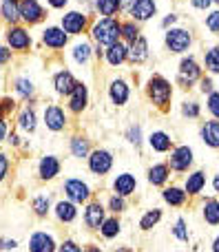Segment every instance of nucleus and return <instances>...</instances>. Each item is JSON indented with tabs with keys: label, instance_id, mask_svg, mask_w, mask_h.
I'll list each match as a JSON object with an SVG mask.
<instances>
[{
	"label": "nucleus",
	"instance_id": "f257e3e1",
	"mask_svg": "<svg viewBox=\"0 0 219 252\" xmlns=\"http://www.w3.org/2000/svg\"><path fill=\"white\" fill-rule=\"evenodd\" d=\"M89 35L95 44L100 47H109V44L122 40V20L115 16H100L95 22L89 27Z\"/></svg>",
	"mask_w": 219,
	"mask_h": 252
},
{
	"label": "nucleus",
	"instance_id": "f03ea898",
	"mask_svg": "<svg viewBox=\"0 0 219 252\" xmlns=\"http://www.w3.org/2000/svg\"><path fill=\"white\" fill-rule=\"evenodd\" d=\"M144 93H146L149 102L155 106V109L162 111V113H168V109H171V100H173V84L168 82L164 75H159V73L151 75V78L146 80Z\"/></svg>",
	"mask_w": 219,
	"mask_h": 252
},
{
	"label": "nucleus",
	"instance_id": "7ed1b4c3",
	"mask_svg": "<svg viewBox=\"0 0 219 252\" xmlns=\"http://www.w3.org/2000/svg\"><path fill=\"white\" fill-rule=\"evenodd\" d=\"M193 42H195L193 31L186 29V27H171V29H166V33H164V44H166V49L171 53H175V56H184L186 51H190Z\"/></svg>",
	"mask_w": 219,
	"mask_h": 252
},
{
	"label": "nucleus",
	"instance_id": "20e7f679",
	"mask_svg": "<svg viewBox=\"0 0 219 252\" xmlns=\"http://www.w3.org/2000/svg\"><path fill=\"white\" fill-rule=\"evenodd\" d=\"M4 44L16 53H29L31 47H33V38H31L29 29L18 22V25H7V29H4Z\"/></svg>",
	"mask_w": 219,
	"mask_h": 252
},
{
	"label": "nucleus",
	"instance_id": "39448f33",
	"mask_svg": "<svg viewBox=\"0 0 219 252\" xmlns=\"http://www.w3.org/2000/svg\"><path fill=\"white\" fill-rule=\"evenodd\" d=\"M202 64L197 62V58L195 56H184L180 60V66H177V84L184 89H190L195 82H199L202 80Z\"/></svg>",
	"mask_w": 219,
	"mask_h": 252
},
{
	"label": "nucleus",
	"instance_id": "423d86ee",
	"mask_svg": "<svg viewBox=\"0 0 219 252\" xmlns=\"http://www.w3.org/2000/svg\"><path fill=\"white\" fill-rule=\"evenodd\" d=\"M60 27L69 35H82V33H87V29L91 27V18H89L87 11L71 9V11H64V16L60 18Z\"/></svg>",
	"mask_w": 219,
	"mask_h": 252
},
{
	"label": "nucleus",
	"instance_id": "0eeeda50",
	"mask_svg": "<svg viewBox=\"0 0 219 252\" xmlns=\"http://www.w3.org/2000/svg\"><path fill=\"white\" fill-rule=\"evenodd\" d=\"M47 20V7L40 0H20V22L27 27L42 25Z\"/></svg>",
	"mask_w": 219,
	"mask_h": 252
},
{
	"label": "nucleus",
	"instance_id": "6e6552de",
	"mask_svg": "<svg viewBox=\"0 0 219 252\" xmlns=\"http://www.w3.org/2000/svg\"><path fill=\"white\" fill-rule=\"evenodd\" d=\"M89 159V170L97 177H104L111 168H113V153L106 151V148H95L91 151V155L87 157Z\"/></svg>",
	"mask_w": 219,
	"mask_h": 252
},
{
	"label": "nucleus",
	"instance_id": "1a4fd4ad",
	"mask_svg": "<svg viewBox=\"0 0 219 252\" xmlns=\"http://www.w3.org/2000/svg\"><path fill=\"white\" fill-rule=\"evenodd\" d=\"M42 122L47 126L49 130H53V133H60V130L66 128V124H69V118H66V111L62 109L60 104H47L42 111Z\"/></svg>",
	"mask_w": 219,
	"mask_h": 252
},
{
	"label": "nucleus",
	"instance_id": "9d476101",
	"mask_svg": "<svg viewBox=\"0 0 219 252\" xmlns=\"http://www.w3.org/2000/svg\"><path fill=\"white\" fill-rule=\"evenodd\" d=\"M69 38L71 35L66 33L64 29H62L60 25H49L42 29V44L47 49H53V51H60V49H64L66 44H69Z\"/></svg>",
	"mask_w": 219,
	"mask_h": 252
},
{
	"label": "nucleus",
	"instance_id": "9b49d317",
	"mask_svg": "<svg viewBox=\"0 0 219 252\" xmlns=\"http://www.w3.org/2000/svg\"><path fill=\"white\" fill-rule=\"evenodd\" d=\"M64 195L66 199H71L73 204H89V199H91V188H89L87 182H82V179H66L64 182Z\"/></svg>",
	"mask_w": 219,
	"mask_h": 252
},
{
	"label": "nucleus",
	"instance_id": "f8f14e48",
	"mask_svg": "<svg viewBox=\"0 0 219 252\" xmlns=\"http://www.w3.org/2000/svg\"><path fill=\"white\" fill-rule=\"evenodd\" d=\"M87 106H89V87L84 82H78L73 93L66 97V111L73 115H80L87 111Z\"/></svg>",
	"mask_w": 219,
	"mask_h": 252
},
{
	"label": "nucleus",
	"instance_id": "ddd939ff",
	"mask_svg": "<svg viewBox=\"0 0 219 252\" xmlns=\"http://www.w3.org/2000/svg\"><path fill=\"white\" fill-rule=\"evenodd\" d=\"M168 166L177 173H186L193 166V148L190 146H175L168 157Z\"/></svg>",
	"mask_w": 219,
	"mask_h": 252
},
{
	"label": "nucleus",
	"instance_id": "4468645a",
	"mask_svg": "<svg viewBox=\"0 0 219 252\" xmlns=\"http://www.w3.org/2000/svg\"><path fill=\"white\" fill-rule=\"evenodd\" d=\"M109 100L115 106H124L131 100V84L124 78H115L109 82Z\"/></svg>",
	"mask_w": 219,
	"mask_h": 252
},
{
	"label": "nucleus",
	"instance_id": "2eb2a0df",
	"mask_svg": "<svg viewBox=\"0 0 219 252\" xmlns=\"http://www.w3.org/2000/svg\"><path fill=\"white\" fill-rule=\"evenodd\" d=\"M157 13V2L155 0H133L131 9H128V16L135 22H149L151 18Z\"/></svg>",
	"mask_w": 219,
	"mask_h": 252
},
{
	"label": "nucleus",
	"instance_id": "dca6fc26",
	"mask_svg": "<svg viewBox=\"0 0 219 252\" xmlns=\"http://www.w3.org/2000/svg\"><path fill=\"white\" fill-rule=\"evenodd\" d=\"M75 87H78V78L69 69H62L53 75V89H56V93L60 97H69Z\"/></svg>",
	"mask_w": 219,
	"mask_h": 252
},
{
	"label": "nucleus",
	"instance_id": "f3484780",
	"mask_svg": "<svg viewBox=\"0 0 219 252\" xmlns=\"http://www.w3.org/2000/svg\"><path fill=\"white\" fill-rule=\"evenodd\" d=\"M149 40L144 35H137L133 42H128V62L133 66H140L149 60Z\"/></svg>",
	"mask_w": 219,
	"mask_h": 252
},
{
	"label": "nucleus",
	"instance_id": "a211bd4d",
	"mask_svg": "<svg viewBox=\"0 0 219 252\" xmlns=\"http://www.w3.org/2000/svg\"><path fill=\"white\" fill-rule=\"evenodd\" d=\"M104 60L109 66H120L124 62H128V42L124 40H118V42L109 44L104 49Z\"/></svg>",
	"mask_w": 219,
	"mask_h": 252
},
{
	"label": "nucleus",
	"instance_id": "6ab92c4d",
	"mask_svg": "<svg viewBox=\"0 0 219 252\" xmlns=\"http://www.w3.org/2000/svg\"><path fill=\"white\" fill-rule=\"evenodd\" d=\"M104 219H106L104 206H102L100 201H89L87 208H84V223H87V228H91V230H100L102 223H104Z\"/></svg>",
	"mask_w": 219,
	"mask_h": 252
},
{
	"label": "nucleus",
	"instance_id": "aec40b11",
	"mask_svg": "<svg viewBox=\"0 0 219 252\" xmlns=\"http://www.w3.org/2000/svg\"><path fill=\"white\" fill-rule=\"evenodd\" d=\"M60 168H62V164L56 155H44L38 164V177L42 182H51V179H56L60 175Z\"/></svg>",
	"mask_w": 219,
	"mask_h": 252
},
{
	"label": "nucleus",
	"instance_id": "412c9836",
	"mask_svg": "<svg viewBox=\"0 0 219 252\" xmlns=\"http://www.w3.org/2000/svg\"><path fill=\"white\" fill-rule=\"evenodd\" d=\"M58 246H56V239H53L49 232H33L29 239V252H56Z\"/></svg>",
	"mask_w": 219,
	"mask_h": 252
},
{
	"label": "nucleus",
	"instance_id": "4be33fe9",
	"mask_svg": "<svg viewBox=\"0 0 219 252\" xmlns=\"http://www.w3.org/2000/svg\"><path fill=\"white\" fill-rule=\"evenodd\" d=\"M199 137H202V142L206 144V146L219 151V120L213 118V120H208V122H204L202 128H199Z\"/></svg>",
	"mask_w": 219,
	"mask_h": 252
},
{
	"label": "nucleus",
	"instance_id": "5701e85b",
	"mask_svg": "<svg viewBox=\"0 0 219 252\" xmlns=\"http://www.w3.org/2000/svg\"><path fill=\"white\" fill-rule=\"evenodd\" d=\"M0 20L4 25L20 22V0H0Z\"/></svg>",
	"mask_w": 219,
	"mask_h": 252
},
{
	"label": "nucleus",
	"instance_id": "b1692460",
	"mask_svg": "<svg viewBox=\"0 0 219 252\" xmlns=\"http://www.w3.org/2000/svg\"><path fill=\"white\" fill-rule=\"evenodd\" d=\"M135 188H137V179H135V175H131V173H120L118 177L113 179V192L115 195L128 197V195L135 192Z\"/></svg>",
	"mask_w": 219,
	"mask_h": 252
},
{
	"label": "nucleus",
	"instance_id": "393cba45",
	"mask_svg": "<svg viewBox=\"0 0 219 252\" xmlns=\"http://www.w3.org/2000/svg\"><path fill=\"white\" fill-rule=\"evenodd\" d=\"M95 56L93 51V44L87 42V40H78V42L71 47V58H73L75 64H89V60Z\"/></svg>",
	"mask_w": 219,
	"mask_h": 252
},
{
	"label": "nucleus",
	"instance_id": "a878e982",
	"mask_svg": "<svg viewBox=\"0 0 219 252\" xmlns=\"http://www.w3.org/2000/svg\"><path fill=\"white\" fill-rule=\"evenodd\" d=\"M18 128L25 130V133H35V128H38V113H35L33 106L27 104L18 113Z\"/></svg>",
	"mask_w": 219,
	"mask_h": 252
},
{
	"label": "nucleus",
	"instance_id": "bb28decb",
	"mask_svg": "<svg viewBox=\"0 0 219 252\" xmlns=\"http://www.w3.org/2000/svg\"><path fill=\"white\" fill-rule=\"evenodd\" d=\"M53 213H56V219L60 223H71V221H75V217H78V208H75V204L71 199L58 201Z\"/></svg>",
	"mask_w": 219,
	"mask_h": 252
},
{
	"label": "nucleus",
	"instance_id": "cd10ccee",
	"mask_svg": "<svg viewBox=\"0 0 219 252\" xmlns=\"http://www.w3.org/2000/svg\"><path fill=\"white\" fill-rule=\"evenodd\" d=\"M13 91H16V95L20 97V100L31 102L35 97V84H33V80H31V78L20 75V78L13 80Z\"/></svg>",
	"mask_w": 219,
	"mask_h": 252
},
{
	"label": "nucleus",
	"instance_id": "c85d7f7f",
	"mask_svg": "<svg viewBox=\"0 0 219 252\" xmlns=\"http://www.w3.org/2000/svg\"><path fill=\"white\" fill-rule=\"evenodd\" d=\"M204 186H206V173H204V170H195V173H190L188 177H186L184 190L188 192L190 197H195L204 190Z\"/></svg>",
	"mask_w": 219,
	"mask_h": 252
},
{
	"label": "nucleus",
	"instance_id": "c756f323",
	"mask_svg": "<svg viewBox=\"0 0 219 252\" xmlns=\"http://www.w3.org/2000/svg\"><path fill=\"white\" fill-rule=\"evenodd\" d=\"M149 146L157 153H166V151H171L173 139L166 130H153V133L149 135Z\"/></svg>",
	"mask_w": 219,
	"mask_h": 252
},
{
	"label": "nucleus",
	"instance_id": "7c9ffc66",
	"mask_svg": "<svg viewBox=\"0 0 219 252\" xmlns=\"http://www.w3.org/2000/svg\"><path fill=\"white\" fill-rule=\"evenodd\" d=\"M69 148H71V155L78 157V159H84V157L91 155V144L84 135H73L69 139Z\"/></svg>",
	"mask_w": 219,
	"mask_h": 252
},
{
	"label": "nucleus",
	"instance_id": "2f4dec72",
	"mask_svg": "<svg viewBox=\"0 0 219 252\" xmlns=\"http://www.w3.org/2000/svg\"><path fill=\"white\" fill-rule=\"evenodd\" d=\"M171 177V166L168 164H153L149 168V184L153 186H164Z\"/></svg>",
	"mask_w": 219,
	"mask_h": 252
},
{
	"label": "nucleus",
	"instance_id": "473e14b6",
	"mask_svg": "<svg viewBox=\"0 0 219 252\" xmlns=\"http://www.w3.org/2000/svg\"><path fill=\"white\" fill-rule=\"evenodd\" d=\"M186 197H188V192L180 186H171V188H164L162 190V199L166 201L168 206H175V208L186 204Z\"/></svg>",
	"mask_w": 219,
	"mask_h": 252
},
{
	"label": "nucleus",
	"instance_id": "72a5a7b5",
	"mask_svg": "<svg viewBox=\"0 0 219 252\" xmlns=\"http://www.w3.org/2000/svg\"><path fill=\"white\" fill-rule=\"evenodd\" d=\"M93 9L100 16H118L122 11V0H93Z\"/></svg>",
	"mask_w": 219,
	"mask_h": 252
},
{
	"label": "nucleus",
	"instance_id": "f704fd0d",
	"mask_svg": "<svg viewBox=\"0 0 219 252\" xmlns=\"http://www.w3.org/2000/svg\"><path fill=\"white\" fill-rule=\"evenodd\" d=\"M204 69L211 75H219V44L204 51Z\"/></svg>",
	"mask_w": 219,
	"mask_h": 252
},
{
	"label": "nucleus",
	"instance_id": "c9c22d12",
	"mask_svg": "<svg viewBox=\"0 0 219 252\" xmlns=\"http://www.w3.org/2000/svg\"><path fill=\"white\" fill-rule=\"evenodd\" d=\"M120 230H122V223H120V219L118 217H109V219H104V223H102L100 235L104 237V239H115V237L120 235Z\"/></svg>",
	"mask_w": 219,
	"mask_h": 252
},
{
	"label": "nucleus",
	"instance_id": "e433bc0d",
	"mask_svg": "<svg viewBox=\"0 0 219 252\" xmlns=\"http://www.w3.org/2000/svg\"><path fill=\"white\" fill-rule=\"evenodd\" d=\"M202 215H204V219H206V223L219 226V201L217 199H206Z\"/></svg>",
	"mask_w": 219,
	"mask_h": 252
},
{
	"label": "nucleus",
	"instance_id": "4c0bfd02",
	"mask_svg": "<svg viewBox=\"0 0 219 252\" xmlns=\"http://www.w3.org/2000/svg\"><path fill=\"white\" fill-rule=\"evenodd\" d=\"M159 219H162V210H159V208L146 210L144 217L140 219V228H142V230H153V228L159 223Z\"/></svg>",
	"mask_w": 219,
	"mask_h": 252
},
{
	"label": "nucleus",
	"instance_id": "58836bf2",
	"mask_svg": "<svg viewBox=\"0 0 219 252\" xmlns=\"http://www.w3.org/2000/svg\"><path fill=\"white\" fill-rule=\"evenodd\" d=\"M137 35H142L140 22H135L133 18H131V20H124L122 22V40H124V42H133Z\"/></svg>",
	"mask_w": 219,
	"mask_h": 252
},
{
	"label": "nucleus",
	"instance_id": "ea45409f",
	"mask_svg": "<svg viewBox=\"0 0 219 252\" xmlns=\"http://www.w3.org/2000/svg\"><path fill=\"white\" fill-rule=\"evenodd\" d=\"M31 208H33L35 217H47L49 208H51V201H49V195H38L31 201Z\"/></svg>",
	"mask_w": 219,
	"mask_h": 252
},
{
	"label": "nucleus",
	"instance_id": "a19ab883",
	"mask_svg": "<svg viewBox=\"0 0 219 252\" xmlns=\"http://www.w3.org/2000/svg\"><path fill=\"white\" fill-rule=\"evenodd\" d=\"M182 115L188 120H197L199 115H202V109H199V102L195 100H186L184 104H182Z\"/></svg>",
	"mask_w": 219,
	"mask_h": 252
},
{
	"label": "nucleus",
	"instance_id": "79ce46f5",
	"mask_svg": "<svg viewBox=\"0 0 219 252\" xmlns=\"http://www.w3.org/2000/svg\"><path fill=\"white\" fill-rule=\"evenodd\" d=\"M204 25H206V29L211 31L213 35H219V9L208 11V16L204 18Z\"/></svg>",
	"mask_w": 219,
	"mask_h": 252
},
{
	"label": "nucleus",
	"instance_id": "37998d69",
	"mask_svg": "<svg viewBox=\"0 0 219 252\" xmlns=\"http://www.w3.org/2000/svg\"><path fill=\"white\" fill-rule=\"evenodd\" d=\"M126 197H122V195H113L109 199V210L113 215H120V213H124V210H126Z\"/></svg>",
	"mask_w": 219,
	"mask_h": 252
},
{
	"label": "nucleus",
	"instance_id": "c03bdc74",
	"mask_svg": "<svg viewBox=\"0 0 219 252\" xmlns=\"http://www.w3.org/2000/svg\"><path fill=\"white\" fill-rule=\"evenodd\" d=\"M206 109H208V113H211L213 118H217V120H219V91H213L211 95H208V100H206Z\"/></svg>",
	"mask_w": 219,
	"mask_h": 252
},
{
	"label": "nucleus",
	"instance_id": "a18cd8bd",
	"mask_svg": "<svg viewBox=\"0 0 219 252\" xmlns=\"http://www.w3.org/2000/svg\"><path fill=\"white\" fill-rule=\"evenodd\" d=\"M16 111V100L13 97H2L0 100V120H7L9 113Z\"/></svg>",
	"mask_w": 219,
	"mask_h": 252
},
{
	"label": "nucleus",
	"instance_id": "49530a36",
	"mask_svg": "<svg viewBox=\"0 0 219 252\" xmlns=\"http://www.w3.org/2000/svg\"><path fill=\"white\" fill-rule=\"evenodd\" d=\"M126 139L133 144V146H140V144H142V128H140V124H133L131 128L126 130Z\"/></svg>",
	"mask_w": 219,
	"mask_h": 252
},
{
	"label": "nucleus",
	"instance_id": "de8ad7c7",
	"mask_svg": "<svg viewBox=\"0 0 219 252\" xmlns=\"http://www.w3.org/2000/svg\"><path fill=\"white\" fill-rule=\"evenodd\" d=\"M173 235H175L180 241H188V228H186V221H184V219H177V221H175Z\"/></svg>",
	"mask_w": 219,
	"mask_h": 252
},
{
	"label": "nucleus",
	"instance_id": "09e8293b",
	"mask_svg": "<svg viewBox=\"0 0 219 252\" xmlns=\"http://www.w3.org/2000/svg\"><path fill=\"white\" fill-rule=\"evenodd\" d=\"M199 91H202L204 95H211V93L215 91V84H213V78H208V75L204 78V75H202V80H199Z\"/></svg>",
	"mask_w": 219,
	"mask_h": 252
},
{
	"label": "nucleus",
	"instance_id": "8fccbe9b",
	"mask_svg": "<svg viewBox=\"0 0 219 252\" xmlns=\"http://www.w3.org/2000/svg\"><path fill=\"white\" fill-rule=\"evenodd\" d=\"M13 58V51L7 47V44H0V66H7Z\"/></svg>",
	"mask_w": 219,
	"mask_h": 252
},
{
	"label": "nucleus",
	"instance_id": "3c124183",
	"mask_svg": "<svg viewBox=\"0 0 219 252\" xmlns=\"http://www.w3.org/2000/svg\"><path fill=\"white\" fill-rule=\"evenodd\" d=\"M58 252H84V250L80 248V246L75 244L73 239H66L64 244H60V246H58Z\"/></svg>",
	"mask_w": 219,
	"mask_h": 252
},
{
	"label": "nucleus",
	"instance_id": "603ef678",
	"mask_svg": "<svg viewBox=\"0 0 219 252\" xmlns=\"http://www.w3.org/2000/svg\"><path fill=\"white\" fill-rule=\"evenodd\" d=\"M213 4H215V0H190V7L197 11H208Z\"/></svg>",
	"mask_w": 219,
	"mask_h": 252
},
{
	"label": "nucleus",
	"instance_id": "864d4df0",
	"mask_svg": "<svg viewBox=\"0 0 219 252\" xmlns=\"http://www.w3.org/2000/svg\"><path fill=\"white\" fill-rule=\"evenodd\" d=\"M7 173H9V157L4 155V153H0V184L4 182Z\"/></svg>",
	"mask_w": 219,
	"mask_h": 252
},
{
	"label": "nucleus",
	"instance_id": "5fc2aeb1",
	"mask_svg": "<svg viewBox=\"0 0 219 252\" xmlns=\"http://www.w3.org/2000/svg\"><path fill=\"white\" fill-rule=\"evenodd\" d=\"M177 20H180V16H177V13H168V16L162 20V29H171Z\"/></svg>",
	"mask_w": 219,
	"mask_h": 252
},
{
	"label": "nucleus",
	"instance_id": "6e6d98bb",
	"mask_svg": "<svg viewBox=\"0 0 219 252\" xmlns=\"http://www.w3.org/2000/svg\"><path fill=\"white\" fill-rule=\"evenodd\" d=\"M47 4H49V9H64L66 4H69V0H47Z\"/></svg>",
	"mask_w": 219,
	"mask_h": 252
},
{
	"label": "nucleus",
	"instance_id": "4d7b16f0",
	"mask_svg": "<svg viewBox=\"0 0 219 252\" xmlns=\"http://www.w3.org/2000/svg\"><path fill=\"white\" fill-rule=\"evenodd\" d=\"M9 135V126H7V120H0V142H4Z\"/></svg>",
	"mask_w": 219,
	"mask_h": 252
},
{
	"label": "nucleus",
	"instance_id": "13d9d810",
	"mask_svg": "<svg viewBox=\"0 0 219 252\" xmlns=\"http://www.w3.org/2000/svg\"><path fill=\"white\" fill-rule=\"evenodd\" d=\"M7 142L11 144V146H20V137H18L16 133H9L7 135Z\"/></svg>",
	"mask_w": 219,
	"mask_h": 252
},
{
	"label": "nucleus",
	"instance_id": "bf43d9fd",
	"mask_svg": "<svg viewBox=\"0 0 219 252\" xmlns=\"http://www.w3.org/2000/svg\"><path fill=\"white\" fill-rule=\"evenodd\" d=\"M131 4H133V0H122V11H126V13H128Z\"/></svg>",
	"mask_w": 219,
	"mask_h": 252
},
{
	"label": "nucleus",
	"instance_id": "052dcab7",
	"mask_svg": "<svg viewBox=\"0 0 219 252\" xmlns=\"http://www.w3.org/2000/svg\"><path fill=\"white\" fill-rule=\"evenodd\" d=\"M84 252H102V248H100V246H95V244H91Z\"/></svg>",
	"mask_w": 219,
	"mask_h": 252
},
{
	"label": "nucleus",
	"instance_id": "680f3d73",
	"mask_svg": "<svg viewBox=\"0 0 219 252\" xmlns=\"http://www.w3.org/2000/svg\"><path fill=\"white\" fill-rule=\"evenodd\" d=\"M213 188H215V192H219V173L215 175V179H213Z\"/></svg>",
	"mask_w": 219,
	"mask_h": 252
},
{
	"label": "nucleus",
	"instance_id": "e2e57ef3",
	"mask_svg": "<svg viewBox=\"0 0 219 252\" xmlns=\"http://www.w3.org/2000/svg\"><path fill=\"white\" fill-rule=\"evenodd\" d=\"M213 252H219V235L215 237V241H213Z\"/></svg>",
	"mask_w": 219,
	"mask_h": 252
},
{
	"label": "nucleus",
	"instance_id": "0e129e2a",
	"mask_svg": "<svg viewBox=\"0 0 219 252\" xmlns=\"http://www.w3.org/2000/svg\"><path fill=\"white\" fill-rule=\"evenodd\" d=\"M113 252H133V250L131 248H115Z\"/></svg>",
	"mask_w": 219,
	"mask_h": 252
},
{
	"label": "nucleus",
	"instance_id": "69168bd1",
	"mask_svg": "<svg viewBox=\"0 0 219 252\" xmlns=\"http://www.w3.org/2000/svg\"><path fill=\"white\" fill-rule=\"evenodd\" d=\"M215 4H217V7H219V0H215Z\"/></svg>",
	"mask_w": 219,
	"mask_h": 252
},
{
	"label": "nucleus",
	"instance_id": "338daca9",
	"mask_svg": "<svg viewBox=\"0 0 219 252\" xmlns=\"http://www.w3.org/2000/svg\"><path fill=\"white\" fill-rule=\"evenodd\" d=\"M173 2H182V0H173Z\"/></svg>",
	"mask_w": 219,
	"mask_h": 252
}]
</instances>
